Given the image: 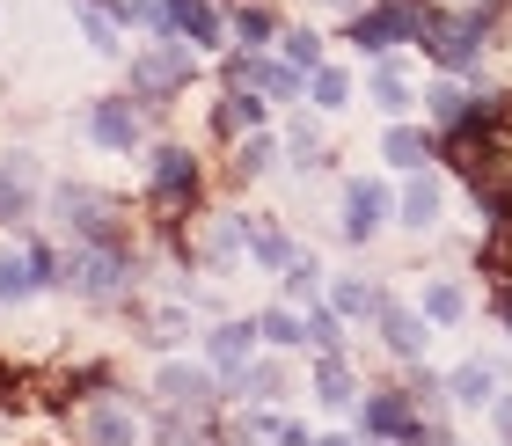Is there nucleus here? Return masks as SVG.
I'll use <instances>...</instances> for the list:
<instances>
[{"instance_id": "f257e3e1", "label": "nucleus", "mask_w": 512, "mask_h": 446, "mask_svg": "<svg viewBox=\"0 0 512 446\" xmlns=\"http://www.w3.org/2000/svg\"><path fill=\"white\" fill-rule=\"evenodd\" d=\"M425 30H432V8H417V0H381V8H352V44L359 52H395V44H425Z\"/></svg>"}, {"instance_id": "f03ea898", "label": "nucleus", "mask_w": 512, "mask_h": 446, "mask_svg": "<svg viewBox=\"0 0 512 446\" xmlns=\"http://www.w3.org/2000/svg\"><path fill=\"white\" fill-rule=\"evenodd\" d=\"M183 81H191V59H183L176 37L161 44V52H139L132 59V96H139V110H169L183 96Z\"/></svg>"}, {"instance_id": "7ed1b4c3", "label": "nucleus", "mask_w": 512, "mask_h": 446, "mask_svg": "<svg viewBox=\"0 0 512 446\" xmlns=\"http://www.w3.org/2000/svg\"><path fill=\"white\" fill-rule=\"evenodd\" d=\"M483 37H491V22H483L476 8H461V15H432V30H425V52L447 66V74H469V66L483 59Z\"/></svg>"}, {"instance_id": "20e7f679", "label": "nucleus", "mask_w": 512, "mask_h": 446, "mask_svg": "<svg viewBox=\"0 0 512 446\" xmlns=\"http://www.w3.org/2000/svg\"><path fill=\"white\" fill-rule=\"evenodd\" d=\"M147 198H154V213H191V198H198V154L191 147H161L154 154V176H147Z\"/></svg>"}, {"instance_id": "39448f33", "label": "nucleus", "mask_w": 512, "mask_h": 446, "mask_svg": "<svg viewBox=\"0 0 512 446\" xmlns=\"http://www.w3.org/2000/svg\"><path fill=\"white\" fill-rule=\"evenodd\" d=\"M366 432H381V439H439L447 425H425V417H417V395L381 388V395H366Z\"/></svg>"}, {"instance_id": "423d86ee", "label": "nucleus", "mask_w": 512, "mask_h": 446, "mask_svg": "<svg viewBox=\"0 0 512 446\" xmlns=\"http://www.w3.org/2000/svg\"><path fill=\"white\" fill-rule=\"evenodd\" d=\"M88 132H96V147H110V154L139 147V96H103L88 110Z\"/></svg>"}, {"instance_id": "0eeeda50", "label": "nucleus", "mask_w": 512, "mask_h": 446, "mask_svg": "<svg viewBox=\"0 0 512 446\" xmlns=\"http://www.w3.org/2000/svg\"><path fill=\"white\" fill-rule=\"evenodd\" d=\"M381 213H388L381 183H352V191H344V234H352V242H366V234L381 227Z\"/></svg>"}, {"instance_id": "6e6552de", "label": "nucleus", "mask_w": 512, "mask_h": 446, "mask_svg": "<svg viewBox=\"0 0 512 446\" xmlns=\"http://www.w3.org/2000/svg\"><path fill=\"white\" fill-rule=\"evenodd\" d=\"M381 337H388V351H395V359H417V351H425V322H417V315H403L395 300H381Z\"/></svg>"}, {"instance_id": "1a4fd4ad", "label": "nucleus", "mask_w": 512, "mask_h": 446, "mask_svg": "<svg viewBox=\"0 0 512 446\" xmlns=\"http://www.w3.org/2000/svg\"><path fill=\"white\" fill-rule=\"evenodd\" d=\"M256 337H264L256 322H220V330H213V366H227V373L249 366V344H256Z\"/></svg>"}, {"instance_id": "9d476101", "label": "nucleus", "mask_w": 512, "mask_h": 446, "mask_svg": "<svg viewBox=\"0 0 512 446\" xmlns=\"http://www.w3.org/2000/svg\"><path fill=\"white\" fill-rule=\"evenodd\" d=\"M381 154L395 161V169H425V161H432V132H410V125H388V139H381Z\"/></svg>"}, {"instance_id": "9b49d317", "label": "nucleus", "mask_w": 512, "mask_h": 446, "mask_svg": "<svg viewBox=\"0 0 512 446\" xmlns=\"http://www.w3.org/2000/svg\"><path fill=\"white\" fill-rule=\"evenodd\" d=\"M447 395H454V403H469V410H483V403H498V373L491 366H461L447 381Z\"/></svg>"}, {"instance_id": "f8f14e48", "label": "nucleus", "mask_w": 512, "mask_h": 446, "mask_svg": "<svg viewBox=\"0 0 512 446\" xmlns=\"http://www.w3.org/2000/svg\"><path fill=\"white\" fill-rule=\"evenodd\" d=\"M403 227H417V234L439 227V183L432 176H417L410 191H403Z\"/></svg>"}, {"instance_id": "ddd939ff", "label": "nucleus", "mask_w": 512, "mask_h": 446, "mask_svg": "<svg viewBox=\"0 0 512 446\" xmlns=\"http://www.w3.org/2000/svg\"><path fill=\"white\" fill-rule=\"evenodd\" d=\"M161 395H169L176 410H198V403H213V388H205V373H191V366H169V373H161Z\"/></svg>"}, {"instance_id": "4468645a", "label": "nucleus", "mask_w": 512, "mask_h": 446, "mask_svg": "<svg viewBox=\"0 0 512 446\" xmlns=\"http://www.w3.org/2000/svg\"><path fill=\"white\" fill-rule=\"evenodd\" d=\"M425 315L432 322H461V315H469V293H461L454 278H432V286H425Z\"/></svg>"}, {"instance_id": "2eb2a0df", "label": "nucleus", "mask_w": 512, "mask_h": 446, "mask_svg": "<svg viewBox=\"0 0 512 446\" xmlns=\"http://www.w3.org/2000/svg\"><path fill=\"white\" fill-rule=\"evenodd\" d=\"M264 125V96H249V88H235V96L220 103V132H256Z\"/></svg>"}, {"instance_id": "dca6fc26", "label": "nucleus", "mask_w": 512, "mask_h": 446, "mask_svg": "<svg viewBox=\"0 0 512 446\" xmlns=\"http://www.w3.org/2000/svg\"><path fill=\"white\" fill-rule=\"evenodd\" d=\"M315 388H322V403H352V366H344L337 351H322V366H315Z\"/></svg>"}, {"instance_id": "f3484780", "label": "nucleus", "mask_w": 512, "mask_h": 446, "mask_svg": "<svg viewBox=\"0 0 512 446\" xmlns=\"http://www.w3.org/2000/svg\"><path fill=\"white\" fill-rule=\"evenodd\" d=\"M256 330H264V344H278V351L308 344V330H300V315H293V308H271V315H256Z\"/></svg>"}, {"instance_id": "a211bd4d", "label": "nucleus", "mask_w": 512, "mask_h": 446, "mask_svg": "<svg viewBox=\"0 0 512 446\" xmlns=\"http://www.w3.org/2000/svg\"><path fill=\"white\" fill-rule=\"evenodd\" d=\"M44 278H37V264L30 256H0V300H22V293H37Z\"/></svg>"}, {"instance_id": "6ab92c4d", "label": "nucleus", "mask_w": 512, "mask_h": 446, "mask_svg": "<svg viewBox=\"0 0 512 446\" xmlns=\"http://www.w3.org/2000/svg\"><path fill=\"white\" fill-rule=\"evenodd\" d=\"M374 103H381L388 117H403V110H410V81H403V66H381V74H374Z\"/></svg>"}, {"instance_id": "aec40b11", "label": "nucleus", "mask_w": 512, "mask_h": 446, "mask_svg": "<svg viewBox=\"0 0 512 446\" xmlns=\"http://www.w3.org/2000/svg\"><path fill=\"white\" fill-rule=\"evenodd\" d=\"M425 110H432V125H439V132H447V125H461V110H469V96H461V88H454V81H439V88H432V96H425Z\"/></svg>"}, {"instance_id": "412c9836", "label": "nucleus", "mask_w": 512, "mask_h": 446, "mask_svg": "<svg viewBox=\"0 0 512 446\" xmlns=\"http://www.w3.org/2000/svg\"><path fill=\"white\" fill-rule=\"evenodd\" d=\"M278 44H286V66H300V74H315V66H322V37L315 30H286Z\"/></svg>"}, {"instance_id": "4be33fe9", "label": "nucleus", "mask_w": 512, "mask_h": 446, "mask_svg": "<svg viewBox=\"0 0 512 446\" xmlns=\"http://www.w3.org/2000/svg\"><path fill=\"white\" fill-rule=\"evenodd\" d=\"M330 308H337V315H381V293H374V286H352V278H344V286L330 293Z\"/></svg>"}, {"instance_id": "5701e85b", "label": "nucleus", "mask_w": 512, "mask_h": 446, "mask_svg": "<svg viewBox=\"0 0 512 446\" xmlns=\"http://www.w3.org/2000/svg\"><path fill=\"white\" fill-rule=\"evenodd\" d=\"M88 432H96V439H132V410L96 403V410H88Z\"/></svg>"}, {"instance_id": "b1692460", "label": "nucleus", "mask_w": 512, "mask_h": 446, "mask_svg": "<svg viewBox=\"0 0 512 446\" xmlns=\"http://www.w3.org/2000/svg\"><path fill=\"white\" fill-rule=\"evenodd\" d=\"M249 256H264V264H293V242L278 227H249Z\"/></svg>"}, {"instance_id": "393cba45", "label": "nucleus", "mask_w": 512, "mask_h": 446, "mask_svg": "<svg viewBox=\"0 0 512 446\" xmlns=\"http://www.w3.org/2000/svg\"><path fill=\"white\" fill-rule=\"evenodd\" d=\"M344 96H352V81H344L337 66H315V103L322 110H344Z\"/></svg>"}, {"instance_id": "a878e982", "label": "nucleus", "mask_w": 512, "mask_h": 446, "mask_svg": "<svg viewBox=\"0 0 512 446\" xmlns=\"http://www.w3.org/2000/svg\"><path fill=\"white\" fill-rule=\"evenodd\" d=\"M227 22H235V30H242V37H249V44H264V37H271V30H278V22H271V15H264V8H242V0H235V15H227Z\"/></svg>"}, {"instance_id": "bb28decb", "label": "nucleus", "mask_w": 512, "mask_h": 446, "mask_svg": "<svg viewBox=\"0 0 512 446\" xmlns=\"http://www.w3.org/2000/svg\"><path fill=\"white\" fill-rule=\"evenodd\" d=\"M256 169H271V139L264 132H256L249 147H242V161H235V176H256Z\"/></svg>"}, {"instance_id": "cd10ccee", "label": "nucleus", "mask_w": 512, "mask_h": 446, "mask_svg": "<svg viewBox=\"0 0 512 446\" xmlns=\"http://www.w3.org/2000/svg\"><path fill=\"white\" fill-rule=\"evenodd\" d=\"M308 344H315V351H337V315H315V322H308Z\"/></svg>"}, {"instance_id": "c85d7f7f", "label": "nucleus", "mask_w": 512, "mask_h": 446, "mask_svg": "<svg viewBox=\"0 0 512 446\" xmlns=\"http://www.w3.org/2000/svg\"><path fill=\"white\" fill-rule=\"evenodd\" d=\"M15 388H22V373H15L8 359H0V403H22V395H15Z\"/></svg>"}, {"instance_id": "c756f323", "label": "nucleus", "mask_w": 512, "mask_h": 446, "mask_svg": "<svg viewBox=\"0 0 512 446\" xmlns=\"http://www.w3.org/2000/svg\"><path fill=\"white\" fill-rule=\"evenodd\" d=\"M498 432H512V395H505V403H498Z\"/></svg>"}, {"instance_id": "7c9ffc66", "label": "nucleus", "mask_w": 512, "mask_h": 446, "mask_svg": "<svg viewBox=\"0 0 512 446\" xmlns=\"http://www.w3.org/2000/svg\"><path fill=\"white\" fill-rule=\"evenodd\" d=\"M322 8H352V0H322Z\"/></svg>"}]
</instances>
